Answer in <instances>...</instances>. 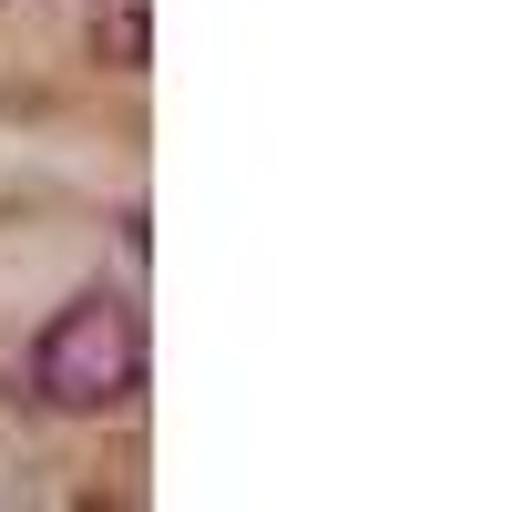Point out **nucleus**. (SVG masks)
<instances>
[{
  "label": "nucleus",
  "instance_id": "1",
  "mask_svg": "<svg viewBox=\"0 0 512 512\" xmlns=\"http://www.w3.org/2000/svg\"><path fill=\"white\" fill-rule=\"evenodd\" d=\"M134 390H144V318H134V297H113V287L72 297L21 349V400L31 410L93 420V410H123Z\"/></svg>",
  "mask_w": 512,
  "mask_h": 512
}]
</instances>
